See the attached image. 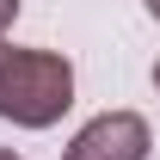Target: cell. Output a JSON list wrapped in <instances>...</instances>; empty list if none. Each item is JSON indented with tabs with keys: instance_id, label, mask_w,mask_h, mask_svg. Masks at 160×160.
I'll return each mask as SVG.
<instances>
[{
	"instance_id": "3957f363",
	"label": "cell",
	"mask_w": 160,
	"mask_h": 160,
	"mask_svg": "<svg viewBox=\"0 0 160 160\" xmlns=\"http://www.w3.org/2000/svg\"><path fill=\"white\" fill-rule=\"evenodd\" d=\"M19 19V0H0V37H6V25Z\"/></svg>"
},
{
	"instance_id": "8992f818",
	"label": "cell",
	"mask_w": 160,
	"mask_h": 160,
	"mask_svg": "<svg viewBox=\"0 0 160 160\" xmlns=\"http://www.w3.org/2000/svg\"><path fill=\"white\" fill-rule=\"evenodd\" d=\"M154 86H160V62H154Z\"/></svg>"
},
{
	"instance_id": "5b68a950",
	"label": "cell",
	"mask_w": 160,
	"mask_h": 160,
	"mask_svg": "<svg viewBox=\"0 0 160 160\" xmlns=\"http://www.w3.org/2000/svg\"><path fill=\"white\" fill-rule=\"evenodd\" d=\"M148 12H154V19H160V0H148Z\"/></svg>"
},
{
	"instance_id": "7a4b0ae2",
	"label": "cell",
	"mask_w": 160,
	"mask_h": 160,
	"mask_svg": "<svg viewBox=\"0 0 160 160\" xmlns=\"http://www.w3.org/2000/svg\"><path fill=\"white\" fill-rule=\"evenodd\" d=\"M68 160H148V123L136 111H105L68 142Z\"/></svg>"
},
{
	"instance_id": "6da1fadb",
	"label": "cell",
	"mask_w": 160,
	"mask_h": 160,
	"mask_svg": "<svg viewBox=\"0 0 160 160\" xmlns=\"http://www.w3.org/2000/svg\"><path fill=\"white\" fill-rule=\"evenodd\" d=\"M74 105V68L56 49H6L0 43V117L49 129Z\"/></svg>"
},
{
	"instance_id": "277c9868",
	"label": "cell",
	"mask_w": 160,
	"mask_h": 160,
	"mask_svg": "<svg viewBox=\"0 0 160 160\" xmlns=\"http://www.w3.org/2000/svg\"><path fill=\"white\" fill-rule=\"evenodd\" d=\"M0 160H19V154H12V148H0Z\"/></svg>"
}]
</instances>
